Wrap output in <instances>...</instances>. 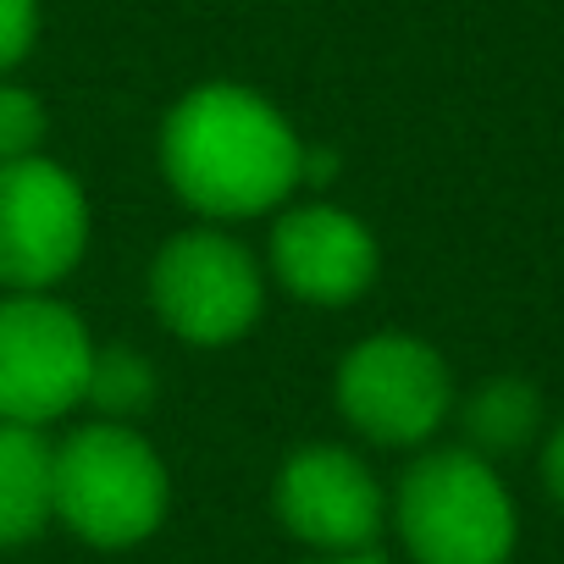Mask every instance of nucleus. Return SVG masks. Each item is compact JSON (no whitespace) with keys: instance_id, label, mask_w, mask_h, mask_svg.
<instances>
[{"instance_id":"f8f14e48","label":"nucleus","mask_w":564,"mask_h":564,"mask_svg":"<svg viewBox=\"0 0 564 564\" xmlns=\"http://www.w3.org/2000/svg\"><path fill=\"white\" fill-rule=\"evenodd\" d=\"M84 399H89L100 415L128 421V415L150 410V399H155V371H150V360L133 355V349H95Z\"/></svg>"},{"instance_id":"ddd939ff","label":"nucleus","mask_w":564,"mask_h":564,"mask_svg":"<svg viewBox=\"0 0 564 564\" xmlns=\"http://www.w3.org/2000/svg\"><path fill=\"white\" fill-rule=\"evenodd\" d=\"M40 139H45V106L29 89L0 84V161L40 155Z\"/></svg>"},{"instance_id":"f03ea898","label":"nucleus","mask_w":564,"mask_h":564,"mask_svg":"<svg viewBox=\"0 0 564 564\" xmlns=\"http://www.w3.org/2000/svg\"><path fill=\"white\" fill-rule=\"evenodd\" d=\"M51 503L84 542L133 547L166 514V465L139 432L100 421L56 448Z\"/></svg>"},{"instance_id":"0eeeda50","label":"nucleus","mask_w":564,"mask_h":564,"mask_svg":"<svg viewBox=\"0 0 564 564\" xmlns=\"http://www.w3.org/2000/svg\"><path fill=\"white\" fill-rule=\"evenodd\" d=\"M95 344L84 322L45 300L12 294L0 300V421L45 426L84 399Z\"/></svg>"},{"instance_id":"f257e3e1","label":"nucleus","mask_w":564,"mask_h":564,"mask_svg":"<svg viewBox=\"0 0 564 564\" xmlns=\"http://www.w3.org/2000/svg\"><path fill=\"white\" fill-rule=\"evenodd\" d=\"M300 133L276 106L238 84L188 89L161 128V172L166 183L216 221L260 216L289 199L300 183Z\"/></svg>"},{"instance_id":"7ed1b4c3","label":"nucleus","mask_w":564,"mask_h":564,"mask_svg":"<svg viewBox=\"0 0 564 564\" xmlns=\"http://www.w3.org/2000/svg\"><path fill=\"white\" fill-rule=\"evenodd\" d=\"M393 514L421 564H503L514 553V503L498 470L470 448L421 454L399 481Z\"/></svg>"},{"instance_id":"20e7f679","label":"nucleus","mask_w":564,"mask_h":564,"mask_svg":"<svg viewBox=\"0 0 564 564\" xmlns=\"http://www.w3.org/2000/svg\"><path fill=\"white\" fill-rule=\"evenodd\" d=\"M150 300L166 333H177L183 344H210V349L243 338L265 305L254 254L216 227L177 232L155 254Z\"/></svg>"},{"instance_id":"6e6552de","label":"nucleus","mask_w":564,"mask_h":564,"mask_svg":"<svg viewBox=\"0 0 564 564\" xmlns=\"http://www.w3.org/2000/svg\"><path fill=\"white\" fill-rule=\"evenodd\" d=\"M382 487L349 448H300L276 476V514L300 542L360 553L382 531Z\"/></svg>"},{"instance_id":"dca6fc26","label":"nucleus","mask_w":564,"mask_h":564,"mask_svg":"<svg viewBox=\"0 0 564 564\" xmlns=\"http://www.w3.org/2000/svg\"><path fill=\"white\" fill-rule=\"evenodd\" d=\"M327 564H388V558L371 553V547H360V553H338V558H327Z\"/></svg>"},{"instance_id":"39448f33","label":"nucleus","mask_w":564,"mask_h":564,"mask_svg":"<svg viewBox=\"0 0 564 564\" xmlns=\"http://www.w3.org/2000/svg\"><path fill=\"white\" fill-rule=\"evenodd\" d=\"M454 404L448 366L432 344L410 333H377L338 366V410L355 432L388 448L426 443Z\"/></svg>"},{"instance_id":"1a4fd4ad","label":"nucleus","mask_w":564,"mask_h":564,"mask_svg":"<svg viewBox=\"0 0 564 564\" xmlns=\"http://www.w3.org/2000/svg\"><path fill=\"white\" fill-rule=\"evenodd\" d=\"M271 265L305 305H349L377 276V238L338 205H305L271 227Z\"/></svg>"},{"instance_id":"2eb2a0df","label":"nucleus","mask_w":564,"mask_h":564,"mask_svg":"<svg viewBox=\"0 0 564 564\" xmlns=\"http://www.w3.org/2000/svg\"><path fill=\"white\" fill-rule=\"evenodd\" d=\"M542 481H547V492L564 503V426L547 437V454H542Z\"/></svg>"},{"instance_id":"423d86ee","label":"nucleus","mask_w":564,"mask_h":564,"mask_svg":"<svg viewBox=\"0 0 564 564\" xmlns=\"http://www.w3.org/2000/svg\"><path fill=\"white\" fill-rule=\"evenodd\" d=\"M89 243V205L67 166L45 155L0 161V282L12 294H45Z\"/></svg>"},{"instance_id":"4468645a","label":"nucleus","mask_w":564,"mask_h":564,"mask_svg":"<svg viewBox=\"0 0 564 564\" xmlns=\"http://www.w3.org/2000/svg\"><path fill=\"white\" fill-rule=\"evenodd\" d=\"M40 34V0H0V73L18 67Z\"/></svg>"},{"instance_id":"9b49d317","label":"nucleus","mask_w":564,"mask_h":564,"mask_svg":"<svg viewBox=\"0 0 564 564\" xmlns=\"http://www.w3.org/2000/svg\"><path fill=\"white\" fill-rule=\"evenodd\" d=\"M536 426H542V399L520 377H498V382L476 388L465 404V437H470V454H481V459L520 454L536 437Z\"/></svg>"},{"instance_id":"9d476101","label":"nucleus","mask_w":564,"mask_h":564,"mask_svg":"<svg viewBox=\"0 0 564 564\" xmlns=\"http://www.w3.org/2000/svg\"><path fill=\"white\" fill-rule=\"evenodd\" d=\"M51 465H56V448L40 437V426L0 421V547L40 536L45 520L56 514Z\"/></svg>"}]
</instances>
